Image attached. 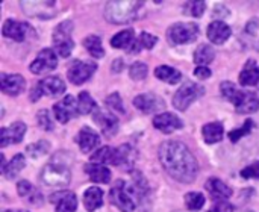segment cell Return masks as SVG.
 Listing matches in <instances>:
<instances>
[{"label": "cell", "mask_w": 259, "mask_h": 212, "mask_svg": "<svg viewBox=\"0 0 259 212\" xmlns=\"http://www.w3.org/2000/svg\"><path fill=\"white\" fill-rule=\"evenodd\" d=\"M164 170L178 182L191 184L197 178L199 164L190 149L181 141H165L158 150Z\"/></svg>", "instance_id": "6da1fadb"}, {"label": "cell", "mask_w": 259, "mask_h": 212, "mask_svg": "<svg viewBox=\"0 0 259 212\" xmlns=\"http://www.w3.org/2000/svg\"><path fill=\"white\" fill-rule=\"evenodd\" d=\"M222 94L226 100L234 103L238 114H252L259 109V99L256 94L250 91H240L232 82L222 83Z\"/></svg>", "instance_id": "7a4b0ae2"}, {"label": "cell", "mask_w": 259, "mask_h": 212, "mask_svg": "<svg viewBox=\"0 0 259 212\" xmlns=\"http://www.w3.org/2000/svg\"><path fill=\"white\" fill-rule=\"evenodd\" d=\"M143 2H108L105 6V18L112 24H126L137 18Z\"/></svg>", "instance_id": "3957f363"}, {"label": "cell", "mask_w": 259, "mask_h": 212, "mask_svg": "<svg viewBox=\"0 0 259 212\" xmlns=\"http://www.w3.org/2000/svg\"><path fill=\"white\" fill-rule=\"evenodd\" d=\"M39 181L46 185V187H50V188H62V187H67L71 181V173H70V168L64 164H59V162H50L47 164L41 175H39Z\"/></svg>", "instance_id": "277c9868"}, {"label": "cell", "mask_w": 259, "mask_h": 212, "mask_svg": "<svg viewBox=\"0 0 259 212\" xmlns=\"http://www.w3.org/2000/svg\"><path fill=\"white\" fill-rule=\"evenodd\" d=\"M203 93H205V88L200 83L188 80L182 83V87L176 91L173 97V105L179 111H187L191 103H194L199 97L203 96Z\"/></svg>", "instance_id": "5b68a950"}, {"label": "cell", "mask_w": 259, "mask_h": 212, "mask_svg": "<svg viewBox=\"0 0 259 212\" xmlns=\"http://www.w3.org/2000/svg\"><path fill=\"white\" fill-rule=\"evenodd\" d=\"M73 29H74V24L71 21H64L53 32L55 49H56L58 55H61L62 58H68L74 49V41L71 39Z\"/></svg>", "instance_id": "8992f818"}, {"label": "cell", "mask_w": 259, "mask_h": 212, "mask_svg": "<svg viewBox=\"0 0 259 212\" xmlns=\"http://www.w3.org/2000/svg\"><path fill=\"white\" fill-rule=\"evenodd\" d=\"M109 202L121 212H134L137 208L134 196L123 181H118L109 191Z\"/></svg>", "instance_id": "52a82bcc"}, {"label": "cell", "mask_w": 259, "mask_h": 212, "mask_svg": "<svg viewBox=\"0 0 259 212\" xmlns=\"http://www.w3.org/2000/svg\"><path fill=\"white\" fill-rule=\"evenodd\" d=\"M197 35L199 26L196 23H176L167 30L168 41L175 46L191 43L197 38Z\"/></svg>", "instance_id": "ba28073f"}, {"label": "cell", "mask_w": 259, "mask_h": 212, "mask_svg": "<svg viewBox=\"0 0 259 212\" xmlns=\"http://www.w3.org/2000/svg\"><path fill=\"white\" fill-rule=\"evenodd\" d=\"M97 70V64L96 62H87V61H73V64L68 67L67 76L68 80L74 85H82L83 82H87L94 71Z\"/></svg>", "instance_id": "9c48e42d"}, {"label": "cell", "mask_w": 259, "mask_h": 212, "mask_svg": "<svg viewBox=\"0 0 259 212\" xmlns=\"http://www.w3.org/2000/svg\"><path fill=\"white\" fill-rule=\"evenodd\" d=\"M93 118H94L96 124L100 128V131L103 132L105 137H108V138L115 137V134L118 131V120H117V117L114 114H111L106 109L97 108L93 112Z\"/></svg>", "instance_id": "30bf717a"}, {"label": "cell", "mask_w": 259, "mask_h": 212, "mask_svg": "<svg viewBox=\"0 0 259 212\" xmlns=\"http://www.w3.org/2000/svg\"><path fill=\"white\" fill-rule=\"evenodd\" d=\"M56 65H58V58H56L55 52L52 49H44L36 55V58L30 64L29 70L33 74H41L49 70H55Z\"/></svg>", "instance_id": "8fae6325"}, {"label": "cell", "mask_w": 259, "mask_h": 212, "mask_svg": "<svg viewBox=\"0 0 259 212\" xmlns=\"http://www.w3.org/2000/svg\"><path fill=\"white\" fill-rule=\"evenodd\" d=\"M134 105L144 114H155L165 108V102L162 100V97H159L153 93H146V94L137 96L134 99Z\"/></svg>", "instance_id": "7c38bea8"}, {"label": "cell", "mask_w": 259, "mask_h": 212, "mask_svg": "<svg viewBox=\"0 0 259 212\" xmlns=\"http://www.w3.org/2000/svg\"><path fill=\"white\" fill-rule=\"evenodd\" d=\"M53 114L56 117V120L62 124L68 123L71 120V117L77 115L79 111H77V103L74 100L73 96H65L61 102L55 103L53 106Z\"/></svg>", "instance_id": "4fadbf2b"}, {"label": "cell", "mask_w": 259, "mask_h": 212, "mask_svg": "<svg viewBox=\"0 0 259 212\" xmlns=\"http://www.w3.org/2000/svg\"><path fill=\"white\" fill-rule=\"evenodd\" d=\"M29 32H32V27L26 23H21L18 20H6L3 27H2V33L5 38L14 39V41H24L29 35Z\"/></svg>", "instance_id": "5bb4252c"}, {"label": "cell", "mask_w": 259, "mask_h": 212, "mask_svg": "<svg viewBox=\"0 0 259 212\" xmlns=\"http://www.w3.org/2000/svg\"><path fill=\"white\" fill-rule=\"evenodd\" d=\"M26 124L21 121H15L8 128L0 129V146L6 147L9 144H18L26 135Z\"/></svg>", "instance_id": "9a60e30c"}, {"label": "cell", "mask_w": 259, "mask_h": 212, "mask_svg": "<svg viewBox=\"0 0 259 212\" xmlns=\"http://www.w3.org/2000/svg\"><path fill=\"white\" fill-rule=\"evenodd\" d=\"M0 88L8 96H18L26 88V79L21 74H0Z\"/></svg>", "instance_id": "2e32d148"}, {"label": "cell", "mask_w": 259, "mask_h": 212, "mask_svg": "<svg viewBox=\"0 0 259 212\" xmlns=\"http://www.w3.org/2000/svg\"><path fill=\"white\" fill-rule=\"evenodd\" d=\"M153 126L158 131H161L162 134H171L178 129H182L184 123L178 115H175L171 112H162L153 118Z\"/></svg>", "instance_id": "e0dca14e"}, {"label": "cell", "mask_w": 259, "mask_h": 212, "mask_svg": "<svg viewBox=\"0 0 259 212\" xmlns=\"http://www.w3.org/2000/svg\"><path fill=\"white\" fill-rule=\"evenodd\" d=\"M52 202L55 212H76L77 209V197L71 191H58L52 196Z\"/></svg>", "instance_id": "ac0fdd59"}, {"label": "cell", "mask_w": 259, "mask_h": 212, "mask_svg": "<svg viewBox=\"0 0 259 212\" xmlns=\"http://www.w3.org/2000/svg\"><path fill=\"white\" fill-rule=\"evenodd\" d=\"M205 188L209 191L214 202H226L232 196V190L223 181H220L217 178L208 179L206 184H205Z\"/></svg>", "instance_id": "d6986e66"}, {"label": "cell", "mask_w": 259, "mask_h": 212, "mask_svg": "<svg viewBox=\"0 0 259 212\" xmlns=\"http://www.w3.org/2000/svg\"><path fill=\"white\" fill-rule=\"evenodd\" d=\"M17 193L21 199H24L26 202H29L30 205H35V206H41L44 203V199H42V194L29 182V181H20L17 184Z\"/></svg>", "instance_id": "ffe728a7"}, {"label": "cell", "mask_w": 259, "mask_h": 212, "mask_svg": "<svg viewBox=\"0 0 259 212\" xmlns=\"http://www.w3.org/2000/svg\"><path fill=\"white\" fill-rule=\"evenodd\" d=\"M38 85L41 88V93L49 97H59L61 94L65 93V88H67L64 80L58 76H49V77L39 80Z\"/></svg>", "instance_id": "44dd1931"}, {"label": "cell", "mask_w": 259, "mask_h": 212, "mask_svg": "<svg viewBox=\"0 0 259 212\" xmlns=\"http://www.w3.org/2000/svg\"><path fill=\"white\" fill-rule=\"evenodd\" d=\"M99 143H100V137L96 131H93L88 126L80 129V132L77 135V144H79L82 153H90L93 149H96L99 146Z\"/></svg>", "instance_id": "7402d4cb"}, {"label": "cell", "mask_w": 259, "mask_h": 212, "mask_svg": "<svg viewBox=\"0 0 259 212\" xmlns=\"http://www.w3.org/2000/svg\"><path fill=\"white\" fill-rule=\"evenodd\" d=\"M206 33H208V38H209L211 43H214V44H223V43H226L229 39L232 30L223 21H212L208 26V32Z\"/></svg>", "instance_id": "603a6c76"}, {"label": "cell", "mask_w": 259, "mask_h": 212, "mask_svg": "<svg viewBox=\"0 0 259 212\" xmlns=\"http://www.w3.org/2000/svg\"><path fill=\"white\" fill-rule=\"evenodd\" d=\"M85 173L88 175L90 181L94 184H109L111 182V170L102 164H87Z\"/></svg>", "instance_id": "cb8c5ba5"}, {"label": "cell", "mask_w": 259, "mask_h": 212, "mask_svg": "<svg viewBox=\"0 0 259 212\" xmlns=\"http://www.w3.org/2000/svg\"><path fill=\"white\" fill-rule=\"evenodd\" d=\"M240 83L243 87H255L259 83V67L253 59L247 61V64L244 65L240 74Z\"/></svg>", "instance_id": "d4e9b609"}, {"label": "cell", "mask_w": 259, "mask_h": 212, "mask_svg": "<svg viewBox=\"0 0 259 212\" xmlns=\"http://www.w3.org/2000/svg\"><path fill=\"white\" fill-rule=\"evenodd\" d=\"M103 203V191L97 187H91L83 193V205L88 212L97 211Z\"/></svg>", "instance_id": "484cf974"}, {"label": "cell", "mask_w": 259, "mask_h": 212, "mask_svg": "<svg viewBox=\"0 0 259 212\" xmlns=\"http://www.w3.org/2000/svg\"><path fill=\"white\" fill-rule=\"evenodd\" d=\"M134 150L131 146L124 144L118 149H115V158H114V164L112 165H117V167H121L124 170L131 168L134 165Z\"/></svg>", "instance_id": "4316f807"}, {"label": "cell", "mask_w": 259, "mask_h": 212, "mask_svg": "<svg viewBox=\"0 0 259 212\" xmlns=\"http://www.w3.org/2000/svg\"><path fill=\"white\" fill-rule=\"evenodd\" d=\"M26 167V158L23 153H17L11 161L9 164H6L3 168H2V175L6 178V179H14L17 178V175Z\"/></svg>", "instance_id": "83f0119b"}, {"label": "cell", "mask_w": 259, "mask_h": 212, "mask_svg": "<svg viewBox=\"0 0 259 212\" xmlns=\"http://www.w3.org/2000/svg\"><path fill=\"white\" fill-rule=\"evenodd\" d=\"M202 132H203V140L208 144H215V143L222 141V138L225 135V129H223L222 123H208L203 126Z\"/></svg>", "instance_id": "f1b7e54d"}, {"label": "cell", "mask_w": 259, "mask_h": 212, "mask_svg": "<svg viewBox=\"0 0 259 212\" xmlns=\"http://www.w3.org/2000/svg\"><path fill=\"white\" fill-rule=\"evenodd\" d=\"M155 76L162 80V82H167L170 85L173 83H178L181 79H182V74L179 70H176L175 67H170V65H161V67H156L155 70Z\"/></svg>", "instance_id": "f546056e"}, {"label": "cell", "mask_w": 259, "mask_h": 212, "mask_svg": "<svg viewBox=\"0 0 259 212\" xmlns=\"http://www.w3.org/2000/svg\"><path fill=\"white\" fill-rule=\"evenodd\" d=\"M194 62L199 64V67H206L208 64H211L215 58V50L208 46V44H200L196 52H194Z\"/></svg>", "instance_id": "4dcf8cb0"}, {"label": "cell", "mask_w": 259, "mask_h": 212, "mask_svg": "<svg viewBox=\"0 0 259 212\" xmlns=\"http://www.w3.org/2000/svg\"><path fill=\"white\" fill-rule=\"evenodd\" d=\"M134 29H126L121 30L118 33H115L111 39V46L114 49H127L132 47V44L135 43V36H134ZM129 50V49H127Z\"/></svg>", "instance_id": "1f68e13d"}, {"label": "cell", "mask_w": 259, "mask_h": 212, "mask_svg": "<svg viewBox=\"0 0 259 212\" xmlns=\"http://www.w3.org/2000/svg\"><path fill=\"white\" fill-rule=\"evenodd\" d=\"M83 46L85 49L88 50V53L96 58V59H100L105 56V50L102 47V38L97 36V35H88L85 39H83Z\"/></svg>", "instance_id": "d6a6232c"}, {"label": "cell", "mask_w": 259, "mask_h": 212, "mask_svg": "<svg viewBox=\"0 0 259 212\" xmlns=\"http://www.w3.org/2000/svg\"><path fill=\"white\" fill-rule=\"evenodd\" d=\"M158 43V38L155 36V35H152V33H149V32H143L140 36H138V39H135V43L132 44V49L131 50H127L129 53H138L140 50H143V49H147V50H150V49H153V46Z\"/></svg>", "instance_id": "836d02e7"}, {"label": "cell", "mask_w": 259, "mask_h": 212, "mask_svg": "<svg viewBox=\"0 0 259 212\" xmlns=\"http://www.w3.org/2000/svg\"><path fill=\"white\" fill-rule=\"evenodd\" d=\"M97 108L99 106H97V103L94 102V99L91 97L90 93L82 91L79 94V99H77V111H79V114H85L87 115V114L94 112Z\"/></svg>", "instance_id": "e575fe53"}, {"label": "cell", "mask_w": 259, "mask_h": 212, "mask_svg": "<svg viewBox=\"0 0 259 212\" xmlns=\"http://www.w3.org/2000/svg\"><path fill=\"white\" fill-rule=\"evenodd\" d=\"M114 158H115V149L112 147H102L99 149L93 156H91V162L94 164H114Z\"/></svg>", "instance_id": "d590c367"}, {"label": "cell", "mask_w": 259, "mask_h": 212, "mask_svg": "<svg viewBox=\"0 0 259 212\" xmlns=\"http://www.w3.org/2000/svg\"><path fill=\"white\" fill-rule=\"evenodd\" d=\"M185 205L190 211H200L205 205V196L199 191H191L185 196Z\"/></svg>", "instance_id": "8d00e7d4"}, {"label": "cell", "mask_w": 259, "mask_h": 212, "mask_svg": "<svg viewBox=\"0 0 259 212\" xmlns=\"http://www.w3.org/2000/svg\"><path fill=\"white\" fill-rule=\"evenodd\" d=\"M253 126H255V123H253L252 120H246V123H244L241 128L234 129V131L229 132V140H231L232 143H238V140H241L243 137H246V135H249V134L252 132Z\"/></svg>", "instance_id": "74e56055"}, {"label": "cell", "mask_w": 259, "mask_h": 212, "mask_svg": "<svg viewBox=\"0 0 259 212\" xmlns=\"http://www.w3.org/2000/svg\"><path fill=\"white\" fill-rule=\"evenodd\" d=\"M49 149H50V146H49L47 141H38V143H35V144L27 146L26 152H27V155L32 156V158H39V156L46 155V153L49 152Z\"/></svg>", "instance_id": "f35d334b"}, {"label": "cell", "mask_w": 259, "mask_h": 212, "mask_svg": "<svg viewBox=\"0 0 259 212\" xmlns=\"http://www.w3.org/2000/svg\"><path fill=\"white\" fill-rule=\"evenodd\" d=\"M206 11L205 2H188L185 3V12L191 17H202Z\"/></svg>", "instance_id": "ab89813d"}, {"label": "cell", "mask_w": 259, "mask_h": 212, "mask_svg": "<svg viewBox=\"0 0 259 212\" xmlns=\"http://www.w3.org/2000/svg\"><path fill=\"white\" fill-rule=\"evenodd\" d=\"M129 76L134 80H143V79H146V76H147V65L143 64V62H135L129 68Z\"/></svg>", "instance_id": "60d3db41"}, {"label": "cell", "mask_w": 259, "mask_h": 212, "mask_svg": "<svg viewBox=\"0 0 259 212\" xmlns=\"http://www.w3.org/2000/svg\"><path fill=\"white\" fill-rule=\"evenodd\" d=\"M36 118H38V124L44 129V131H53L55 124H53V120L50 117V112L47 109H41L38 114H36Z\"/></svg>", "instance_id": "b9f144b4"}, {"label": "cell", "mask_w": 259, "mask_h": 212, "mask_svg": "<svg viewBox=\"0 0 259 212\" xmlns=\"http://www.w3.org/2000/svg\"><path fill=\"white\" fill-rule=\"evenodd\" d=\"M105 103H106L109 108H112V109H115V111H118V112H124V106H123V102H121V97H120L118 93H112L109 97H106Z\"/></svg>", "instance_id": "7bdbcfd3"}, {"label": "cell", "mask_w": 259, "mask_h": 212, "mask_svg": "<svg viewBox=\"0 0 259 212\" xmlns=\"http://www.w3.org/2000/svg\"><path fill=\"white\" fill-rule=\"evenodd\" d=\"M241 176L244 179H259V162H255L252 165H247L241 170Z\"/></svg>", "instance_id": "ee69618b"}, {"label": "cell", "mask_w": 259, "mask_h": 212, "mask_svg": "<svg viewBox=\"0 0 259 212\" xmlns=\"http://www.w3.org/2000/svg\"><path fill=\"white\" fill-rule=\"evenodd\" d=\"M235 211V208H234V205H231V203H228V202H215L214 203V206L209 209L208 212H234Z\"/></svg>", "instance_id": "f6af8a7d"}, {"label": "cell", "mask_w": 259, "mask_h": 212, "mask_svg": "<svg viewBox=\"0 0 259 212\" xmlns=\"http://www.w3.org/2000/svg\"><path fill=\"white\" fill-rule=\"evenodd\" d=\"M194 76L199 79H208V77H211V70L208 67H197L194 70Z\"/></svg>", "instance_id": "bcb514c9"}, {"label": "cell", "mask_w": 259, "mask_h": 212, "mask_svg": "<svg viewBox=\"0 0 259 212\" xmlns=\"http://www.w3.org/2000/svg\"><path fill=\"white\" fill-rule=\"evenodd\" d=\"M121 68H123V61H121V59H117V61H115V64H114V71H115V73H118Z\"/></svg>", "instance_id": "7dc6e473"}, {"label": "cell", "mask_w": 259, "mask_h": 212, "mask_svg": "<svg viewBox=\"0 0 259 212\" xmlns=\"http://www.w3.org/2000/svg\"><path fill=\"white\" fill-rule=\"evenodd\" d=\"M3 212H29V211H3Z\"/></svg>", "instance_id": "c3c4849f"}]
</instances>
